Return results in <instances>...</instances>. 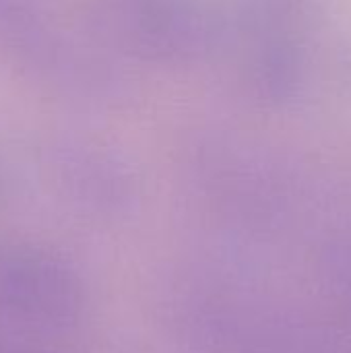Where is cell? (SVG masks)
I'll use <instances>...</instances> for the list:
<instances>
[{"instance_id":"3","label":"cell","mask_w":351,"mask_h":353,"mask_svg":"<svg viewBox=\"0 0 351 353\" xmlns=\"http://www.w3.org/2000/svg\"><path fill=\"white\" fill-rule=\"evenodd\" d=\"M97 23L126 58L166 68L205 60L217 43L207 0H93Z\"/></svg>"},{"instance_id":"4","label":"cell","mask_w":351,"mask_h":353,"mask_svg":"<svg viewBox=\"0 0 351 353\" xmlns=\"http://www.w3.org/2000/svg\"><path fill=\"white\" fill-rule=\"evenodd\" d=\"M85 288L74 267L37 246L0 250V310L46 329L62 331L81 321Z\"/></svg>"},{"instance_id":"6","label":"cell","mask_w":351,"mask_h":353,"mask_svg":"<svg viewBox=\"0 0 351 353\" xmlns=\"http://www.w3.org/2000/svg\"><path fill=\"white\" fill-rule=\"evenodd\" d=\"M8 192H10V168H8V161L0 149V205L6 201Z\"/></svg>"},{"instance_id":"1","label":"cell","mask_w":351,"mask_h":353,"mask_svg":"<svg viewBox=\"0 0 351 353\" xmlns=\"http://www.w3.org/2000/svg\"><path fill=\"white\" fill-rule=\"evenodd\" d=\"M0 60L39 89L85 105L130 91L128 58L95 21L56 0H0Z\"/></svg>"},{"instance_id":"2","label":"cell","mask_w":351,"mask_h":353,"mask_svg":"<svg viewBox=\"0 0 351 353\" xmlns=\"http://www.w3.org/2000/svg\"><path fill=\"white\" fill-rule=\"evenodd\" d=\"M37 161L52 192L93 221H120L141 199V180L128 157L114 145L74 130L41 139Z\"/></svg>"},{"instance_id":"5","label":"cell","mask_w":351,"mask_h":353,"mask_svg":"<svg viewBox=\"0 0 351 353\" xmlns=\"http://www.w3.org/2000/svg\"><path fill=\"white\" fill-rule=\"evenodd\" d=\"M0 353H46V352H39V350H35V347H29V345H25V343H21V341H14V339H10V337H6V335H2V333H0Z\"/></svg>"}]
</instances>
